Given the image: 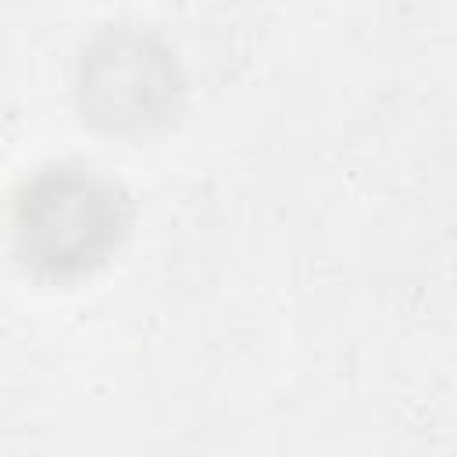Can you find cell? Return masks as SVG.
<instances>
[{
  "instance_id": "6da1fadb",
  "label": "cell",
  "mask_w": 457,
  "mask_h": 457,
  "mask_svg": "<svg viewBox=\"0 0 457 457\" xmlns=\"http://www.w3.org/2000/svg\"><path fill=\"white\" fill-rule=\"evenodd\" d=\"M114 189L89 168H61L43 175L18 207L21 253L50 271H75L96 261L118 236Z\"/></svg>"
}]
</instances>
